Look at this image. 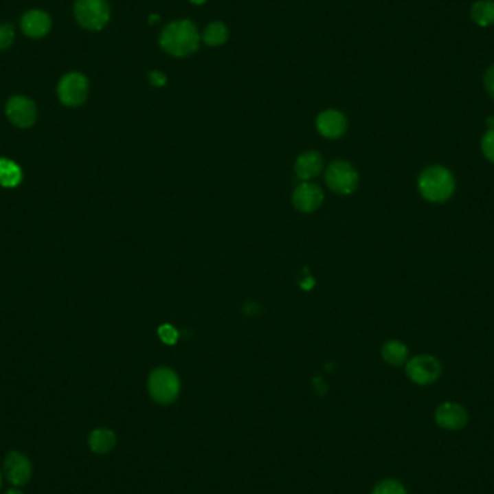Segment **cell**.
Segmentation results:
<instances>
[{
	"label": "cell",
	"instance_id": "25",
	"mask_svg": "<svg viewBox=\"0 0 494 494\" xmlns=\"http://www.w3.org/2000/svg\"><path fill=\"white\" fill-rule=\"evenodd\" d=\"M149 81H150V84H152L153 87H164L165 84H166V81H168V78H166V76H165L164 73H161V71H150V74H149Z\"/></svg>",
	"mask_w": 494,
	"mask_h": 494
},
{
	"label": "cell",
	"instance_id": "26",
	"mask_svg": "<svg viewBox=\"0 0 494 494\" xmlns=\"http://www.w3.org/2000/svg\"><path fill=\"white\" fill-rule=\"evenodd\" d=\"M314 285H315V282H314V279H313L311 276L306 278L305 280L301 282V287H302V289H305V291H309L311 288H314Z\"/></svg>",
	"mask_w": 494,
	"mask_h": 494
},
{
	"label": "cell",
	"instance_id": "19",
	"mask_svg": "<svg viewBox=\"0 0 494 494\" xmlns=\"http://www.w3.org/2000/svg\"><path fill=\"white\" fill-rule=\"evenodd\" d=\"M227 38H229V30L227 26L221 22L210 23L203 34L204 42L210 47H220L227 41Z\"/></svg>",
	"mask_w": 494,
	"mask_h": 494
},
{
	"label": "cell",
	"instance_id": "14",
	"mask_svg": "<svg viewBox=\"0 0 494 494\" xmlns=\"http://www.w3.org/2000/svg\"><path fill=\"white\" fill-rule=\"evenodd\" d=\"M117 442L116 434L113 432L109 428H97L93 429L89 435V448L91 449V453L98 454V456H104L109 454L110 451L115 449Z\"/></svg>",
	"mask_w": 494,
	"mask_h": 494
},
{
	"label": "cell",
	"instance_id": "18",
	"mask_svg": "<svg viewBox=\"0 0 494 494\" xmlns=\"http://www.w3.org/2000/svg\"><path fill=\"white\" fill-rule=\"evenodd\" d=\"M471 18L478 26H490L494 23L493 0H477L471 6Z\"/></svg>",
	"mask_w": 494,
	"mask_h": 494
},
{
	"label": "cell",
	"instance_id": "11",
	"mask_svg": "<svg viewBox=\"0 0 494 494\" xmlns=\"http://www.w3.org/2000/svg\"><path fill=\"white\" fill-rule=\"evenodd\" d=\"M293 205L302 213H313L318 210L324 201V194L321 188L311 182H302L296 187L292 197Z\"/></svg>",
	"mask_w": 494,
	"mask_h": 494
},
{
	"label": "cell",
	"instance_id": "7",
	"mask_svg": "<svg viewBox=\"0 0 494 494\" xmlns=\"http://www.w3.org/2000/svg\"><path fill=\"white\" fill-rule=\"evenodd\" d=\"M60 102L68 107H78L87 100L89 80L80 73H68L56 87Z\"/></svg>",
	"mask_w": 494,
	"mask_h": 494
},
{
	"label": "cell",
	"instance_id": "9",
	"mask_svg": "<svg viewBox=\"0 0 494 494\" xmlns=\"http://www.w3.org/2000/svg\"><path fill=\"white\" fill-rule=\"evenodd\" d=\"M6 117L18 128H31L36 122V106L25 96H13L6 103Z\"/></svg>",
	"mask_w": 494,
	"mask_h": 494
},
{
	"label": "cell",
	"instance_id": "29",
	"mask_svg": "<svg viewBox=\"0 0 494 494\" xmlns=\"http://www.w3.org/2000/svg\"><path fill=\"white\" fill-rule=\"evenodd\" d=\"M190 2H192L194 5H203L205 0H190Z\"/></svg>",
	"mask_w": 494,
	"mask_h": 494
},
{
	"label": "cell",
	"instance_id": "24",
	"mask_svg": "<svg viewBox=\"0 0 494 494\" xmlns=\"http://www.w3.org/2000/svg\"><path fill=\"white\" fill-rule=\"evenodd\" d=\"M484 87L487 93L494 98V64L487 68L484 74Z\"/></svg>",
	"mask_w": 494,
	"mask_h": 494
},
{
	"label": "cell",
	"instance_id": "21",
	"mask_svg": "<svg viewBox=\"0 0 494 494\" xmlns=\"http://www.w3.org/2000/svg\"><path fill=\"white\" fill-rule=\"evenodd\" d=\"M15 41V30L10 23L0 25V51H5L13 45Z\"/></svg>",
	"mask_w": 494,
	"mask_h": 494
},
{
	"label": "cell",
	"instance_id": "23",
	"mask_svg": "<svg viewBox=\"0 0 494 494\" xmlns=\"http://www.w3.org/2000/svg\"><path fill=\"white\" fill-rule=\"evenodd\" d=\"M158 334L165 344L172 346L178 341V331L171 326V324H164V326H161Z\"/></svg>",
	"mask_w": 494,
	"mask_h": 494
},
{
	"label": "cell",
	"instance_id": "31",
	"mask_svg": "<svg viewBox=\"0 0 494 494\" xmlns=\"http://www.w3.org/2000/svg\"><path fill=\"white\" fill-rule=\"evenodd\" d=\"M0 486H2V473H0Z\"/></svg>",
	"mask_w": 494,
	"mask_h": 494
},
{
	"label": "cell",
	"instance_id": "2",
	"mask_svg": "<svg viewBox=\"0 0 494 494\" xmlns=\"http://www.w3.org/2000/svg\"><path fill=\"white\" fill-rule=\"evenodd\" d=\"M162 49L174 56H187L199 49L200 34L190 21H175L166 25L159 36Z\"/></svg>",
	"mask_w": 494,
	"mask_h": 494
},
{
	"label": "cell",
	"instance_id": "22",
	"mask_svg": "<svg viewBox=\"0 0 494 494\" xmlns=\"http://www.w3.org/2000/svg\"><path fill=\"white\" fill-rule=\"evenodd\" d=\"M482 152L487 161L494 164V129L486 132L482 137Z\"/></svg>",
	"mask_w": 494,
	"mask_h": 494
},
{
	"label": "cell",
	"instance_id": "10",
	"mask_svg": "<svg viewBox=\"0 0 494 494\" xmlns=\"http://www.w3.org/2000/svg\"><path fill=\"white\" fill-rule=\"evenodd\" d=\"M436 425L447 431L462 429L469 422V414L465 409L453 402H445L436 407L435 411Z\"/></svg>",
	"mask_w": 494,
	"mask_h": 494
},
{
	"label": "cell",
	"instance_id": "3",
	"mask_svg": "<svg viewBox=\"0 0 494 494\" xmlns=\"http://www.w3.org/2000/svg\"><path fill=\"white\" fill-rule=\"evenodd\" d=\"M148 389L155 402L159 405H171L177 401L181 390L179 377L168 367H159L150 373Z\"/></svg>",
	"mask_w": 494,
	"mask_h": 494
},
{
	"label": "cell",
	"instance_id": "1",
	"mask_svg": "<svg viewBox=\"0 0 494 494\" xmlns=\"http://www.w3.org/2000/svg\"><path fill=\"white\" fill-rule=\"evenodd\" d=\"M418 190L427 201L442 204L453 197L456 191V178L445 166L432 165L420 172L418 178Z\"/></svg>",
	"mask_w": 494,
	"mask_h": 494
},
{
	"label": "cell",
	"instance_id": "4",
	"mask_svg": "<svg viewBox=\"0 0 494 494\" xmlns=\"http://www.w3.org/2000/svg\"><path fill=\"white\" fill-rule=\"evenodd\" d=\"M74 15L84 30L100 31L110 21V6L106 0H77Z\"/></svg>",
	"mask_w": 494,
	"mask_h": 494
},
{
	"label": "cell",
	"instance_id": "16",
	"mask_svg": "<svg viewBox=\"0 0 494 494\" xmlns=\"http://www.w3.org/2000/svg\"><path fill=\"white\" fill-rule=\"evenodd\" d=\"M22 181V169L16 162L0 158V187L15 188Z\"/></svg>",
	"mask_w": 494,
	"mask_h": 494
},
{
	"label": "cell",
	"instance_id": "8",
	"mask_svg": "<svg viewBox=\"0 0 494 494\" xmlns=\"http://www.w3.org/2000/svg\"><path fill=\"white\" fill-rule=\"evenodd\" d=\"M3 467L9 483L15 487H23L32 478V462L21 451H10L5 458Z\"/></svg>",
	"mask_w": 494,
	"mask_h": 494
},
{
	"label": "cell",
	"instance_id": "28",
	"mask_svg": "<svg viewBox=\"0 0 494 494\" xmlns=\"http://www.w3.org/2000/svg\"><path fill=\"white\" fill-rule=\"evenodd\" d=\"M487 126H489V131L494 129V117H493V116H490V117L487 119Z\"/></svg>",
	"mask_w": 494,
	"mask_h": 494
},
{
	"label": "cell",
	"instance_id": "27",
	"mask_svg": "<svg viewBox=\"0 0 494 494\" xmlns=\"http://www.w3.org/2000/svg\"><path fill=\"white\" fill-rule=\"evenodd\" d=\"M5 494H23V491L19 487H13V489H9Z\"/></svg>",
	"mask_w": 494,
	"mask_h": 494
},
{
	"label": "cell",
	"instance_id": "15",
	"mask_svg": "<svg viewBox=\"0 0 494 494\" xmlns=\"http://www.w3.org/2000/svg\"><path fill=\"white\" fill-rule=\"evenodd\" d=\"M322 169V158L318 152L309 150L302 155L295 162V172L300 179H311L317 177Z\"/></svg>",
	"mask_w": 494,
	"mask_h": 494
},
{
	"label": "cell",
	"instance_id": "5",
	"mask_svg": "<svg viewBox=\"0 0 494 494\" xmlns=\"http://www.w3.org/2000/svg\"><path fill=\"white\" fill-rule=\"evenodd\" d=\"M442 372L438 359L429 355H419L406 361V374L414 383L427 386L435 383Z\"/></svg>",
	"mask_w": 494,
	"mask_h": 494
},
{
	"label": "cell",
	"instance_id": "12",
	"mask_svg": "<svg viewBox=\"0 0 494 494\" xmlns=\"http://www.w3.org/2000/svg\"><path fill=\"white\" fill-rule=\"evenodd\" d=\"M21 27L26 36L38 39L51 31V18L41 9L27 10L21 19Z\"/></svg>",
	"mask_w": 494,
	"mask_h": 494
},
{
	"label": "cell",
	"instance_id": "30",
	"mask_svg": "<svg viewBox=\"0 0 494 494\" xmlns=\"http://www.w3.org/2000/svg\"><path fill=\"white\" fill-rule=\"evenodd\" d=\"M158 19H159V16H157V15L153 16V15H152V16L149 18V22H150V23H153V21H158Z\"/></svg>",
	"mask_w": 494,
	"mask_h": 494
},
{
	"label": "cell",
	"instance_id": "17",
	"mask_svg": "<svg viewBox=\"0 0 494 494\" xmlns=\"http://www.w3.org/2000/svg\"><path fill=\"white\" fill-rule=\"evenodd\" d=\"M407 347L398 341V340H390L388 343H385L383 348H382V356L383 360L390 364V366H402L407 361Z\"/></svg>",
	"mask_w": 494,
	"mask_h": 494
},
{
	"label": "cell",
	"instance_id": "13",
	"mask_svg": "<svg viewBox=\"0 0 494 494\" xmlns=\"http://www.w3.org/2000/svg\"><path fill=\"white\" fill-rule=\"evenodd\" d=\"M318 132L328 139H337L347 131V119L341 111L326 110L317 119Z\"/></svg>",
	"mask_w": 494,
	"mask_h": 494
},
{
	"label": "cell",
	"instance_id": "6",
	"mask_svg": "<svg viewBox=\"0 0 494 494\" xmlns=\"http://www.w3.org/2000/svg\"><path fill=\"white\" fill-rule=\"evenodd\" d=\"M327 186L337 194L348 195L359 187V174L351 164L346 161L333 162L326 172Z\"/></svg>",
	"mask_w": 494,
	"mask_h": 494
},
{
	"label": "cell",
	"instance_id": "20",
	"mask_svg": "<svg viewBox=\"0 0 494 494\" xmlns=\"http://www.w3.org/2000/svg\"><path fill=\"white\" fill-rule=\"evenodd\" d=\"M372 494H406V489L398 480L388 478L380 482L372 491Z\"/></svg>",
	"mask_w": 494,
	"mask_h": 494
}]
</instances>
